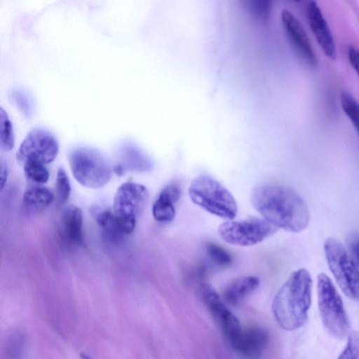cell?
Here are the masks:
<instances>
[{
	"label": "cell",
	"mask_w": 359,
	"mask_h": 359,
	"mask_svg": "<svg viewBox=\"0 0 359 359\" xmlns=\"http://www.w3.org/2000/svg\"><path fill=\"white\" fill-rule=\"evenodd\" d=\"M259 285V279L256 276L238 277L225 287L223 291V299L228 304L236 306L255 291Z\"/></svg>",
	"instance_id": "cell-13"
},
{
	"label": "cell",
	"mask_w": 359,
	"mask_h": 359,
	"mask_svg": "<svg viewBox=\"0 0 359 359\" xmlns=\"http://www.w3.org/2000/svg\"><path fill=\"white\" fill-rule=\"evenodd\" d=\"M277 231L278 228L265 219L254 217L226 221L217 228L218 235L224 241L239 246L259 243Z\"/></svg>",
	"instance_id": "cell-8"
},
{
	"label": "cell",
	"mask_w": 359,
	"mask_h": 359,
	"mask_svg": "<svg viewBox=\"0 0 359 359\" xmlns=\"http://www.w3.org/2000/svg\"><path fill=\"white\" fill-rule=\"evenodd\" d=\"M149 201V192L142 184L126 182L117 189L114 198L113 212L123 233L135 229L137 219Z\"/></svg>",
	"instance_id": "cell-6"
},
{
	"label": "cell",
	"mask_w": 359,
	"mask_h": 359,
	"mask_svg": "<svg viewBox=\"0 0 359 359\" xmlns=\"http://www.w3.org/2000/svg\"><path fill=\"white\" fill-rule=\"evenodd\" d=\"M206 252L210 259L220 267H227L232 262V257L230 253L215 243H208L206 245Z\"/></svg>",
	"instance_id": "cell-22"
},
{
	"label": "cell",
	"mask_w": 359,
	"mask_h": 359,
	"mask_svg": "<svg viewBox=\"0 0 359 359\" xmlns=\"http://www.w3.org/2000/svg\"><path fill=\"white\" fill-rule=\"evenodd\" d=\"M23 349V337L20 333L11 335L6 348V359H20Z\"/></svg>",
	"instance_id": "cell-26"
},
{
	"label": "cell",
	"mask_w": 359,
	"mask_h": 359,
	"mask_svg": "<svg viewBox=\"0 0 359 359\" xmlns=\"http://www.w3.org/2000/svg\"><path fill=\"white\" fill-rule=\"evenodd\" d=\"M120 151L126 164L131 165L135 169L148 170L152 166L149 157L133 144L128 143L123 144Z\"/></svg>",
	"instance_id": "cell-16"
},
{
	"label": "cell",
	"mask_w": 359,
	"mask_h": 359,
	"mask_svg": "<svg viewBox=\"0 0 359 359\" xmlns=\"http://www.w3.org/2000/svg\"><path fill=\"white\" fill-rule=\"evenodd\" d=\"M152 215L158 222H172L175 216L174 203L167 198L158 196L152 206Z\"/></svg>",
	"instance_id": "cell-18"
},
{
	"label": "cell",
	"mask_w": 359,
	"mask_h": 359,
	"mask_svg": "<svg viewBox=\"0 0 359 359\" xmlns=\"http://www.w3.org/2000/svg\"><path fill=\"white\" fill-rule=\"evenodd\" d=\"M58 149L57 142L50 133L41 128H34L21 143L16 157L22 164L35 161L45 165L55 158Z\"/></svg>",
	"instance_id": "cell-9"
},
{
	"label": "cell",
	"mask_w": 359,
	"mask_h": 359,
	"mask_svg": "<svg viewBox=\"0 0 359 359\" xmlns=\"http://www.w3.org/2000/svg\"><path fill=\"white\" fill-rule=\"evenodd\" d=\"M0 184L1 189H3L8 178V168L4 162L3 161H1V168H0Z\"/></svg>",
	"instance_id": "cell-30"
},
{
	"label": "cell",
	"mask_w": 359,
	"mask_h": 359,
	"mask_svg": "<svg viewBox=\"0 0 359 359\" xmlns=\"http://www.w3.org/2000/svg\"><path fill=\"white\" fill-rule=\"evenodd\" d=\"M317 295L320 316L326 330L336 338L348 335L351 325L343 301L331 279L323 273L317 277Z\"/></svg>",
	"instance_id": "cell-5"
},
{
	"label": "cell",
	"mask_w": 359,
	"mask_h": 359,
	"mask_svg": "<svg viewBox=\"0 0 359 359\" xmlns=\"http://www.w3.org/2000/svg\"><path fill=\"white\" fill-rule=\"evenodd\" d=\"M280 22L285 34L294 50L311 67L318 65V58L304 27L289 9H282Z\"/></svg>",
	"instance_id": "cell-10"
},
{
	"label": "cell",
	"mask_w": 359,
	"mask_h": 359,
	"mask_svg": "<svg viewBox=\"0 0 359 359\" xmlns=\"http://www.w3.org/2000/svg\"><path fill=\"white\" fill-rule=\"evenodd\" d=\"M68 159L73 176L83 187L101 188L111 180V167L105 156L95 149L75 148L69 152Z\"/></svg>",
	"instance_id": "cell-4"
},
{
	"label": "cell",
	"mask_w": 359,
	"mask_h": 359,
	"mask_svg": "<svg viewBox=\"0 0 359 359\" xmlns=\"http://www.w3.org/2000/svg\"><path fill=\"white\" fill-rule=\"evenodd\" d=\"M338 359H359V332H349L346 344Z\"/></svg>",
	"instance_id": "cell-23"
},
{
	"label": "cell",
	"mask_w": 359,
	"mask_h": 359,
	"mask_svg": "<svg viewBox=\"0 0 359 359\" xmlns=\"http://www.w3.org/2000/svg\"><path fill=\"white\" fill-rule=\"evenodd\" d=\"M324 251L329 268L343 292L353 300L359 301V273L346 249L333 238H327Z\"/></svg>",
	"instance_id": "cell-7"
},
{
	"label": "cell",
	"mask_w": 359,
	"mask_h": 359,
	"mask_svg": "<svg viewBox=\"0 0 359 359\" xmlns=\"http://www.w3.org/2000/svg\"><path fill=\"white\" fill-rule=\"evenodd\" d=\"M53 200L54 195L51 191L42 186L29 187L23 195L25 205L35 211L45 210Z\"/></svg>",
	"instance_id": "cell-15"
},
{
	"label": "cell",
	"mask_w": 359,
	"mask_h": 359,
	"mask_svg": "<svg viewBox=\"0 0 359 359\" xmlns=\"http://www.w3.org/2000/svg\"><path fill=\"white\" fill-rule=\"evenodd\" d=\"M189 196L194 204L222 219L233 220L237 215V203L233 195L210 176L196 177L189 185Z\"/></svg>",
	"instance_id": "cell-3"
},
{
	"label": "cell",
	"mask_w": 359,
	"mask_h": 359,
	"mask_svg": "<svg viewBox=\"0 0 359 359\" xmlns=\"http://www.w3.org/2000/svg\"><path fill=\"white\" fill-rule=\"evenodd\" d=\"M56 193L60 203H65L71 193V185L65 171L59 168L56 177Z\"/></svg>",
	"instance_id": "cell-25"
},
{
	"label": "cell",
	"mask_w": 359,
	"mask_h": 359,
	"mask_svg": "<svg viewBox=\"0 0 359 359\" xmlns=\"http://www.w3.org/2000/svg\"><path fill=\"white\" fill-rule=\"evenodd\" d=\"M250 198L256 210L278 229L298 233L309 224L310 213L307 204L292 188L262 183L253 188Z\"/></svg>",
	"instance_id": "cell-1"
},
{
	"label": "cell",
	"mask_w": 359,
	"mask_h": 359,
	"mask_svg": "<svg viewBox=\"0 0 359 359\" xmlns=\"http://www.w3.org/2000/svg\"><path fill=\"white\" fill-rule=\"evenodd\" d=\"M306 13L311 30L323 52L334 60L337 57L334 39L318 4L315 1H308Z\"/></svg>",
	"instance_id": "cell-11"
},
{
	"label": "cell",
	"mask_w": 359,
	"mask_h": 359,
	"mask_svg": "<svg viewBox=\"0 0 359 359\" xmlns=\"http://www.w3.org/2000/svg\"><path fill=\"white\" fill-rule=\"evenodd\" d=\"M62 227L65 238L70 243L81 245L83 242V218L82 210L74 205L67 207L62 214Z\"/></svg>",
	"instance_id": "cell-14"
},
{
	"label": "cell",
	"mask_w": 359,
	"mask_h": 359,
	"mask_svg": "<svg viewBox=\"0 0 359 359\" xmlns=\"http://www.w3.org/2000/svg\"><path fill=\"white\" fill-rule=\"evenodd\" d=\"M268 334L262 328L251 327L243 330L236 349L248 359H259L268 342Z\"/></svg>",
	"instance_id": "cell-12"
},
{
	"label": "cell",
	"mask_w": 359,
	"mask_h": 359,
	"mask_svg": "<svg viewBox=\"0 0 359 359\" xmlns=\"http://www.w3.org/2000/svg\"><path fill=\"white\" fill-rule=\"evenodd\" d=\"M95 219L107 237L111 240L118 238L123 232L120 229L114 212L109 210H103L95 214Z\"/></svg>",
	"instance_id": "cell-17"
},
{
	"label": "cell",
	"mask_w": 359,
	"mask_h": 359,
	"mask_svg": "<svg viewBox=\"0 0 359 359\" xmlns=\"http://www.w3.org/2000/svg\"><path fill=\"white\" fill-rule=\"evenodd\" d=\"M81 359H91L89 355L86 353L81 354Z\"/></svg>",
	"instance_id": "cell-31"
},
{
	"label": "cell",
	"mask_w": 359,
	"mask_h": 359,
	"mask_svg": "<svg viewBox=\"0 0 359 359\" xmlns=\"http://www.w3.org/2000/svg\"><path fill=\"white\" fill-rule=\"evenodd\" d=\"M348 57L351 65L359 76V50L354 46H350L348 49Z\"/></svg>",
	"instance_id": "cell-29"
},
{
	"label": "cell",
	"mask_w": 359,
	"mask_h": 359,
	"mask_svg": "<svg viewBox=\"0 0 359 359\" xmlns=\"http://www.w3.org/2000/svg\"><path fill=\"white\" fill-rule=\"evenodd\" d=\"M11 99L18 109L26 116L30 117L33 111L32 100L24 91L20 89L11 92Z\"/></svg>",
	"instance_id": "cell-24"
},
{
	"label": "cell",
	"mask_w": 359,
	"mask_h": 359,
	"mask_svg": "<svg viewBox=\"0 0 359 359\" xmlns=\"http://www.w3.org/2000/svg\"><path fill=\"white\" fill-rule=\"evenodd\" d=\"M23 168L26 177L36 183L43 184L48 180V170L42 163L27 161L23 163Z\"/></svg>",
	"instance_id": "cell-21"
},
{
	"label": "cell",
	"mask_w": 359,
	"mask_h": 359,
	"mask_svg": "<svg viewBox=\"0 0 359 359\" xmlns=\"http://www.w3.org/2000/svg\"><path fill=\"white\" fill-rule=\"evenodd\" d=\"M158 196L170 200L175 204L180 199L182 188L177 182H170L163 187Z\"/></svg>",
	"instance_id": "cell-28"
},
{
	"label": "cell",
	"mask_w": 359,
	"mask_h": 359,
	"mask_svg": "<svg viewBox=\"0 0 359 359\" xmlns=\"http://www.w3.org/2000/svg\"><path fill=\"white\" fill-rule=\"evenodd\" d=\"M340 102L344 112L359 134V103L347 92L341 93Z\"/></svg>",
	"instance_id": "cell-20"
},
{
	"label": "cell",
	"mask_w": 359,
	"mask_h": 359,
	"mask_svg": "<svg viewBox=\"0 0 359 359\" xmlns=\"http://www.w3.org/2000/svg\"><path fill=\"white\" fill-rule=\"evenodd\" d=\"M346 245L349 255L359 273V234L349 235L346 240Z\"/></svg>",
	"instance_id": "cell-27"
},
{
	"label": "cell",
	"mask_w": 359,
	"mask_h": 359,
	"mask_svg": "<svg viewBox=\"0 0 359 359\" xmlns=\"http://www.w3.org/2000/svg\"><path fill=\"white\" fill-rule=\"evenodd\" d=\"M14 147L13 125L2 107L0 109V147L4 151H9Z\"/></svg>",
	"instance_id": "cell-19"
},
{
	"label": "cell",
	"mask_w": 359,
	"mask_h": 359,
	"mask_svg": "<svg viewBox=\"0 0 359 359\" xmlns=\"http://www.w3.org/2000/svg\"><path fill=\"white\" fill-rule=\"evenodd\" d=\"M312 278L306 269L294 271L275 295L271 309L278 325L292 331L305 325L311 305Z\"/></svg>",
	"instance_id": "cell-2"
}]
</instances>
